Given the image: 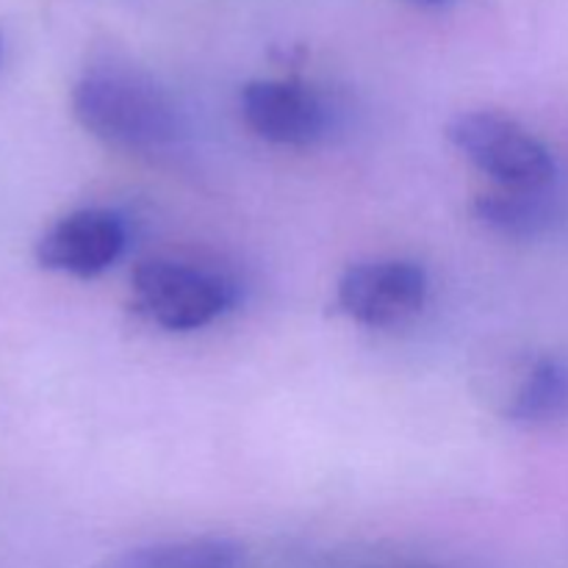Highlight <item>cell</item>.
<instances>
[{"label":"cell","instance_id":"6da1fadb","mask_svg":"<svg viewBox=\"0 0 568 568\" xmlns=\"http://www.w3.org/2000/svg\"><path fill=\"white\" fill-rule=\"evenodd\" d=\"M72 114L83 131L122 150L166 148L181 133V114L150 75L103 64L83 72L72 89Z\"/></svg>","mask_w":568,"mask_h":568},{"label":"cell","instance_id":"7a4b0ae2","mask_svg":"<svg viewBox=\"0 0 568 568\" xmlns=\"http://www.w3.org/2000/svg\"><path fill=\"white\" fill-rule=\"evenodd\" d=\"M447 136L477 170L497 181V186L530 192L552 186V153L514 116L499 111H466L449 122Z\"/></svg>","mask_w":568,"mask_h":568},{"label":"cell","instance_id":"3957f363","mask_svg":"<svg viewBox=\"0 0 568 568\" xmlns=\"http://www.w3.org/2000/svg\"><path fill=\"white\" fill-rule=\"evenodd\" d=\"M133 300L166 331H197L236 303V288L214 272L155 258L133 272Z\"/></svg>","mask_w":568,"mask_h":568},{"label":"cell","instance_id":"277c9868","mask_svg":"<svg viewBox=\"0 0 568 568\" xmlns=\"http://www.w3.org/2000/svg\"><path fill=\"white\" fill-rule=\"evenodd\" d=\"M425 300L427 275L414 261H366L338 281L342 311L369 327L403 325L419 314Z\"/></svg>","mask_w":568,"mask_h":568},{"label":"cell","instance_id":"5b68a950","mask_svg":"<svg viewBox=\"0 0 568 568\" xmlns=\"http://www.w3.org/2000/svg\"><path fill=\"white\" fill-rule=\"evenodd\" d=\"M125 247L122 220L103 209L72 211L37 242L39 266L72 277H94L109 270Z\"/></svg>","mask_w":568,"mask_h":568},{"label":"cell","instance_id":"8992f818","mask_svg":"<svg viewBox=\"0 0 568 568\" xmlns=\"http://www.w3.org/2000/svg\"><path fill=\"white\" fill-rule=\"evenodd\" d=\"M242 114L261 139L286 148H308L325 133V105L297 81L247 83Z\"/></svg>","mask_w":568,"mask_h":568},{"label":"cell","instance_id":"52a82bcc","mask_svg":"<svg viewBox=\"0 0 568 568\" xmlns=\"http://www.w3.org/2000/svg\"><path fill=\"white\" fill-rule=\"evenodd\" d=\"M549 189L530 192V189H503L480 194L475 200V216L494 233L510 239H532L547 231L558 216Z\"/></svg>","mask_w":568,"mask_h":568},{"label":"cell","instance_id":"ba28073f","mask_svg":"<svg viewBox=\"0 0 568 568\" xmlns=\"http://www.w3.org/2000/svg\"><path fill=\"white\" fill-rule=\"evenodd\" d=\"M568 416V361L558 355H544L521 381L508 419L525 427L558 425Z\"/></svg>","mask_w":568,"mask_h":568},{"label":"cell","instance_id":"9c48e42d","mask_svg":"<svg viewBox=\"0 0 568 568\" xmlns=\"http://www.w3.org/2000/svg\"><path fill=\"white\" fill-rule=\"evenodd\" d=\"M242 558V547L225 538H192L128 549L103 568H239Z\"/></svg>","mask_w":568,"mask_h":568},{"label":"cell","instance_id":"30bf717a","mask_svg":"<svg viewBox=\"0 0 568 568\" xmlns=\"http://www.w3.org/2000/svg\"><path fill=\"white\" fill-rule=\"evenodd\" d=\"M405 3L416 6V9H447V6H453L455 0H405Z\"/></svg>","mask_w":568,"mask_h":568},{"label":"cell","instance_id":"8fae6325","mask_svg":"<svg viewBox=\"0 0 568 568\" xmlns=\"http://www.w3.org/2000/svg\"><path fill=\"white\" fill-rule=\"evenodd\" d=\"M0 59H3V37H0Z\"/></svg>","mask_w":568,"mask_h":568}]
</instances>
